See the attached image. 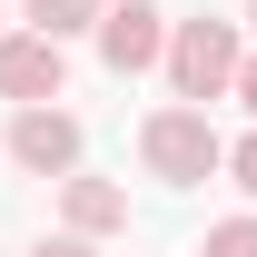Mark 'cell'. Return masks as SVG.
Wrapping results in <instances>:
<instances>
[{"label": "cell", "instance_id": "8", "mask_svg": "<svg viewBox=\"0 0 257 257\" xmlns=\"http://www.w3.org/2000/svg\"><path fill=\"white\" fill-rule=\"evenodd\" d=\"M208 257H257V218H227V227H208Z\"/></svg>", "mask_w": 257, "mask_h": 257}, {"label": "cell", "instance_id": "3", "mask_svg": "<svg viewBox=\"0 0 257 257\" xmlns=\"http://www.w3.org/2000/svg\"><path fill=\"white\" fill-rule=\"evenodd\" d=\"M168 40H178V30H168V10H149V0H119V10L99 20V60L128 79V69H159V60H168Z\"/></svg>", "mask_w": 257, "mask_h": 257}, {"label": "cell", "instance_id": "2", "mask_svg": "<svg viewBox=\"0 0 257 257\" xmlns=\"http://www.w3.org/2000/svg\"><path fill=\"white\" fill-rule=\"evenodd\" d=\"M237 30L227 20H178V40H168V79H178V99L188 109H208L218 89H237Z\"/></svg>", "mask_w": 257, "mask_h": 257}, {"label": "cell", "instance_id": "5", "mask_svg": "<svg viewBox=\"0 0 257 257\" xmlns=\"http://www.w3.org/2000/svg\"><path fill=\"white\" fill-rule=\"evenodd\" d=\"M69 60H60V40L50 30H20V40H0V99H20V109H40V99H60Z\"/></svg>", "mask_w": 257, "mask_h": 257}, {"label": "cell", "instance_id": "4", "mask_svg": "<svg viewBox=\"0 0 257 257\" xmlns=\"http://www.w3.org/2000/svg\"><path fill=\"white\" fill-rule=\"evenodd\" d=\"M10 159L30 178H79V119L69 109H20L10 119Z\"/></svg>", "mask_w": 257, "mask_h": 257}, {"label": "cell", "instance_id": "1", "mask_svg": "<svg viewBox=\"0 0 257 257\" xmlns=\"http://www.w3.org/2000/svg\"><path fill=\"white\" fill-rule=\"evenodd\" d=\"M139 159L159 168V178H178V188H188V178L227 168V139L208 128V109H188V99H178V109H159V119L139 128Z\"/></svg>", "mask_w": 257, "mask_h": 257}, {"label": "cell", "instance_id": "6", "mask_svg": "<svg viewBox=\"0 0 257 257\" xmlns=\"http://www.w3.org/2000/svg\"><path fill=\"white\" fill-rule=\"evenodd\" d=\"M60 208L79 237H109V227H128V188H109V178H60Z\"/></svg>", "mask_w": 257, "mask_h": 257}, {"label": "cell", "instance_id": "11", "mask_svg": "<svg viewBox=\"0 0 257 257\" xmlns=\"http://www.w3.org/2000/svg\"><path fill=\"white\" fill-rule=\"evenodd\" d=\"M237 99H247V109H257V60H247V69H237Z\"/></svg>", "mask_w": 257, "mask_h": 257}, {"label": "cell", "instance_id": "9", "mask_svg": "<svg viewBox=\"0 0 257 257\" xmlns=\"http://www.w3.org/2000/svg\"><path fill=\"white\" fill-rule=\"evenodd\" d=\"M227 168H237V188L257 198V139H237V149H227Z\"/></svg>", "mask_w": 257, "mask_h": 257}, {"label": "cell", "instance_id": "12", "mask_svg": "<svg viewBox=\"0 0 257 257\" xmlns=\"http://www.w3.org/2000/svg\"><path fill=\"white\" fill-rule=\"evenodd\" d=\"M247 20H257V10H247Z\"/></svg>", "mask_w": 257, "mask_h": 257}, {"label": "cell", "instance_id": "7", "mask_svg": "<svg viewBox=\"0 0 257 257\" xmlns=\"http://www.w3.org/2000/svg\"><path fill=\"white\" fill-rule=\"evenodd\" d=\"M30 20L50 40H69V30H99V20H109V0H30Z\"/></svg>", "mask_w": 257, "mask_h": 257}, {"label": "cell", "instance_id": "10", "mask_svg": "<svg viewBox=\"0 0 257 257\" xmlns=\"http://www.w3.org/2000/svg\"><path fill=\"white\" fill-rule=\"evenodd\" d=\"M30 257H89V237H79V227H69V237H40Z\"/></svg>", "mask_w": 257, "mask_h": 257}]
</instances>
